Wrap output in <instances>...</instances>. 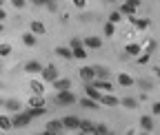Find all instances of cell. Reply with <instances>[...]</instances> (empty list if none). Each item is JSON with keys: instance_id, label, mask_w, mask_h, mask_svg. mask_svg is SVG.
<instances>
[{"instance_id": "b9f144b4", "label": "cell", "mask_w": 160, "mask_h": 135, "mask_svg": "<svg viewBox=\"0 0 160 135\" xmlns=\"http://www.w3.org/2000/svg\"><path fill=\"white\" fill-rule=\"evenodd\" d=\"M138 100H140V102H145V100H147V91L140 93V95H138Z\"/></svg>"}, {"instance_id": "cb8c5ba5", "label": "cell", "mask_w": 160, "mask_h": 135, "mask_svg": "<svg viewBox=\"0 0 160 135\" xmlns=\"http://www.w3.org/2000/svg\"><path fill=\"white\" fill-rule=\"evenodd\" d=\"M136 9H138V7H133V5H129V2H125V5H120V9H118V11L122 13V16H127V18H131V16L136 13Z\"/></svg>"}, {"instance_id": "5b68a950", "label": "cell", "mask_w": 160, "mask_h": 135, "mask_svg": "<svg viewBox=\"0 0 160 135\" xmlns=\"http://www.w3.org/2000/svg\"><path fill=\"white\" fill-rule=\"evenodd\" d=\"M85 95H87V98H91V100H96V102L102 100V91H100L93 82H87V84H85Z\"/></svg>"}, {"instance_id": "ba28073f", "label": "cell", "mask_w": 160, "mask_h": 135, "mask_svg": "<svg viewBox=\"0 0 160 135\" xmlns=\"http://www.w3.org/2000/svg\"><path fill=\"white\" fill-rule=\"evenodd\" d=\"M62 124L67 131H78L80 128V120L76 118V115H67V118H62Z\"/></svg>"}, {"instance_id": "c3c4849f", "label": "cell", "mask_w": 160, "mask_h": 135, "mask_svg": "<svg viewBox=\"0 0 160 135\" xmlns=\"http://www.w3.org/2000/svg\"><path fill=\"white\" fill-rule=\"evenodd\" d=\"M127 135H133V131H127Z\"/></svg>"}, {"instance_id": "30bf717a", "label": "cell", "mask_w": 160, "mask_h": 135, "mask_svg": "<svg viewBox=\"0 0 160 135\" xmlns=\"http://www.w3.org/2000/svg\"><path fill=\"white\" fill-rule=\"evenodd\" d=\"M153 118H151V115H142V118H140V128H142V131H147V133H151L153 131Z\"/></svg>"}, {"instance_id": "ab89813d", "label": "cell", "mask_w": 160, "mask_h": 135, "mask_svg": "<svg viewBox=\"0 0 160 135\" xmlns=\"http://www.w3.org/2000/svg\"><path fill=\"white\" fill-rule=\"evenodd\" d=\"M71 2H73V7H78V9H85V0H71Z\"/></svg>"}, {"instance_id": "7c38bea8", "label": "cell", "mask_w": 160, "mask_h": 135, "mask_svg": "<svg viewBox=\"0 0 160 135\" xmlns=\"http://www.w3.org/2000/svg\"><path fill=\"white\" fill-rule=\"evenodd\" d=\"M42 64L40 62H36V60H29L27 64H25V73H42Z\"/></svg>"}, {"instance_id": "8fae6325", "label": "cell", "mask_w": 160, "mask_h": 135, "mask_svg": "<svg viewBox=\"0 0 160 135\" xmlns=\"http://www.w3.org/2000/svg\"><path fill=\"white\" fill-rule=\"evenodd\" d=\"M93 69H96V80H109L111 71H109L107 67H102V64H96Z\"/></svg>"}, {"instance_id": "484cf974", "label": "cell", "mask_w": 160, "mask_h": 135, "mask_svg": "<svg viewBox=\"0 0 160 135\" xmlns=\"http://www.w3.org/2000/svg\"><path fill=\"white\" fill-rule=\"evenodd\" d=\"M29 86H31L33 95H42V91H45V82H38V80H31Z\"/></svg>"}, {"instance_id": "2e32d148", "label": "cell", "mask_w": 160, "mask_h": 135, "mask_svg": "<svg viewBox=\"0 0 160 135\" xmlns=\"http://www.w3.org/2000/svg\"><path fill=\"white\" fill-rule=\"evenodd\" d=\"M116 80H118L120 86H133V84H136V80L131 78V75H127V73H118Z\"/></svg>"}, {"instance_id": "ee69618b", "label": "cell", "mask_w": 160, "mask_h": 135, "mask_svg": "<svg viewBox=\"0 0 160 135\" xmlns=\"http://www.w3.org/2000/svg\"><path fill=\"white\" fill-rule=\"evenodd\" d=\"M153 73H156V78L160 80V67H153Z\"/></svg>"}, {"instance_id": "603a6c76", "label": "cell", "mask_w": 160, "mask_h": 135, "mask_svg": "<svg viewBox=\"0 0 160 135\" xmlns=\"http://www.w3.org/2000/svg\"><path fill=\"white\" fill-rule=\"evenodd\" d=\"M47 128L49 131H56V133H62L65 131V124H62V120H51V122H47Z\"/></svg>"}, {"instance_id": "7a4b0ae2", "label": "cell", "mask_w": 160, "mask_h": 135, "mask_svg": "<svg viewBox=\"0 0 160 135\" xmlns=\"http://www.w3.org/2000/svg\"><path fill=\"white\" fill-rule=\"evenodd\" d=\"M76 102H78V98L71 91H58L56 93V104H60V106H71Z\"/></svg>"}, {"instance_id": "d6986e66", "label": "cell", "mask_w": 160, "mask_h": 135, "mask_svg": "<svg viewBox=\"0 0 160 135\" xmlns=\"http://www.w3.org/2000/svg\"><path fill=\"white\" fill-rule=\"evenodd\" d=\"M78 131H82V133H89V135H93V131H96V124L91 122V120H80V128Z\"/></svg>"}, {"instance_id": "681fc988", "label": "cell", "mask_w": 160, "mask_h": 135, "mask_svg": "<svg viewBox=\"0 0 160 135\" xmlns=\"http://www.w3.org/2000/svg\"><path fill=\"white\" fill-rule=\"evenodd\" d=\"M58 135H65V133H58Z\"/></svg>"}, {"instance_id": "44dd1931", "label": "cell", "mask_w": 160, "mask_h": 135, "mask_svg": "<svg viewBox=\"0 0 160 135\" xmlns=\"http://www.w3.org/2000/svg\"><path fill=\"white\" fill-rule=\"evenodd\" d=\"M138 102H140V100H138V98H131V95H129V98H122V100H120V104H122L125 109H131V111L138 109Z\"/></svg>"}, {"instance_id": "bcb514c9", "label": "cell", "mask_w": 160, "mask_h": 135, "mask_svg": "<svg viewBox=\"0 0 160 135\" xmlns=\"http://www.w3.org/2000/svg\"><path fill=\"white\" fill-rule=\"evenodd\" d=\"M76 135H89V133H82V131H76Z\"/></svg>"}, {"instance_id": "7bdbcfd3", "label": "cell", "mask_w": 160, "mask_h": 135, "mask_svg": "<svg viewBox=\"0 0 160 135\" xmlns=\"http://www.w3.org/2000/svg\"><path fill=\"white\" fill-rule=\"evenodd\" d=\"M42 135H58V133H56V131H49V128H45V131H42Z\"/></svg>"}, {"instance_id": "836d02e7", "label": "cell", "mask_w": 160, "mask_h": 135, "mask_svg": "<svg viewBox=\"0 0 160 135\" xmlns=\"http://www.w3.org/2000/svg\"><path fill=\"white\" fill-rule=\"evenodd\" d=\"M120 20H122V13H120V11H111V13H109V22L118 25Z\"/></svg>"}, {"instance_id": "277c9868", "label": "cell", "mask_w": 160, "mask_h": 135, "mask_svg": "<svg viewBox=\"0 0 160 135\" xmlns=\"http://www.w3.org/2000/svg\"><path fill=\"white\" fill-rule=\"evenodd\" d=\"M58 78H60V73H58V69H56L53 64H47V67L42 69V82H51V84H53Z\"/></svg>"}, {"instance_id": "f907efd6", "label": "cell", "mask_w": 160, "mask_h": 135, "mask_svg": "<svg viewBox=\"0 0 160 135\" xmlns=\"http://www.w3.org/2000/svg\"><path fill=\"white\" fill-rule=\"evenodd\" d=\"M111 135H113V131H111Z\"/></svg>"}, {"instance_id": "9c48e42d", "label": "cell", "mask_w": 160, "mask_h": 135, "mask_svg": "<svg viewBox=\"0 0 160 135\" xmlns=\"http://www.w3.org/2000/svg\"><path fill=\"white\" fill-rule=\"evenodd\" d=\"M82 40H85L87 49H100L102 47V38H98V35H87V38H82Z\"/></svg>"}, {"instance_id": "f35d334b", "label": "cell", "mask_w": 160, "mask_h": 135, "mask_svg": "<svg viewBox=\"0 0 160 135\" xmlns=\"http://www.w3.org/2000/svg\"><path fill=\"white\" fill-rule=\"evenodd\" d=\"M31 2H33L36 7H47V5H49V0H31Z\"/></svg>"}, {"instance_id": "4fadbf2b", "label": "cell", "mask_w": 160, "mask_h": 135, "mask_svg": "<svg viewBox=\"0 0 160 135\" xmlns=\"http://www.w3.org/2000/svg\"><path fill=\"white\" fill-rule=\"evenodd\" d=\"M56 55H60L62 60H71V58H73V49L71 47H56Z\"/></svg>"}, {"instance_id": "ffe728a7", "label": "cell", "mask_w": 160, "mask_h": 135, "mask_svg": "<svg viewBox=\"0 0 160 135\" xmlns=\"http://www.w3.org/2000/svg\"><path fill=\"white\" fill-rule=\"evenodd\" d=\"M125 53H127V55H140V53H142V47L136 44V42H129V44L125 47Z\"/></svg>"}, {"instance_id": "f6af8a7d", "label": "cell", "mask_w": 160, "mask_h": 135, "mask_svg": "<svg viewBox=\"0 0 160 135\" xmlns=\"http://www.w3.org/2000/svg\"><path fill=\"white\" fill-rule=\"evenodd\" d=\"M127 2H129V5H133V7H138V5H140V0H127Z\"/></svg>"}, {"instance_id": "f546056e", "label": "cell", "mask_w": 160, "mask_h": 135, "mask_svg": "<svg viewBox=\"0 0 160 135\" xmlns=\"http://www.w3.org/2000/svg\"><path fill=\"white\" fill-rule=\"evenodd\" d=\"M0 128H2V131L13 128V120H11V118H7V115H2V118H0Z\"/></svg>"}, {"instance_id": "74e56055", "label": "cell", "mask_w": 160, "mask_h": 135, "mask_svg": "<svg viewBox=\"0 0 160 135\" xmlns=\"http://www.w3.org/2000/svg\"><path fill=\"white\" fill-rule=\"evenodd\" d=\"M25 2H27V0H11V5H13L16 9H22V7H25Z\"/></svg>"}, {"instance_id": "7402d4cb", "label": "cell", "mask_w": 160, "mask_h": 135, "mask_svg": "<svg viewBox=\"0 0 160 135\" xmlns=\"http://www.w3.org/2000/svg\"><path fill=\"white\" fill-rule=\"evenodd\" d=\"M22 42H25V47H36V33L33 31H27V33H22Z\"/></svg>"}, {"instance_id": "d6a6232c", "label": "cell", "mask_w": 160, "mask_h": 135, "mask_svg": "<svg viewBox=\"0 0 160 135\" xmlns=\"http://www.w3.org/2000/svg\"><path fill=\"white\" fill-rule=\"evenodd\" d=\"M102 31H105V35H107V38H113V33H116V25H113V22H107Z\"/></svg>"}, {"instance_id": "9a60e30c", "label": "cell", "mask_w": 160, "mask_h": 135, "mask_svg": "<svg viewBox=\"0 0 160 135\" xmlns=\"http://www.w3.org/2000/svg\"><path fill=\"white\" fill-rule=\"evenodd\" d=\"M53 86H56V91H69L71 89V80L69 78H58L53 82Z\"/></svg>"}, {"instance_id": "8d00e7d4", "label": "cell", "mask_w": 160, "mask_h": 135, "mask_svg": "<svg viewBox=\"0 0 160 135\" xmlns=\"http://www.w3.org/2000/svg\"><path fill=\"white\" fill-rule=\"evenodd\" d=\"M151 115H160V100L151 104Z\"/></svg>"}, {"instance_id": "60d3db41", "label": "cell", "mask_w": 160, "mask_h": 135, "mask_svg": "<svg viewBox=\"0 0 160 135\" xmlns=\"http://www.w3.org/2000/svg\"><path fill=\"white\" fill-rule=\"evenodd\" d=\"M56 2H58V0H49V5H47V9H49V11H56V9H58V5H56Z\"/></svg>"}, {"instance_id": "5bb4252c", "label": "cell", "mask_w": 160, "mask_h": 135, "mask_svg": "<svg viewBox=\"0 0 160 135\" xmlns=\"http://www.w3.org/2000/svg\"><path fill=\"white\" fill-rule=\"evenodd\" d=\"M100 104H105V106H118L120 100L116 98V95H111V93H102V100H100Z\"/></svg>"}, {"instance_id": "6da1fadb", "label": "cell", "mask_w": 160, "mask_h": 135, "mask_svg": "<svg viewBox=\"0 0 160 135\" xmlns=\"http://www.w3.org/2000/svg\"><path fill=\"white\" fill-rule=\"evenodd\" d=\"M69 47L73 49V58H78V60H85V58H87V47H85V40H80V38H71Z\"/></svg>"}, {"instance_id": "d590c367", "label": "cell", "mask_w": 160, "mask_h": 135, "mask_svg": "<svg viewBox=\"0 0 160 135\" xmlns=\"http://www.w3.org/2000/svg\"><path fill=\"white\" fill-rule=\"evenodd\" d=\"M9 53H11V44H7V42H5L2 47H0V55H2V58H7Z\"/></svg>"}, {"instance_id": "e575fe53", "label": "cell", "mask_w": 160, "mask_h": 135, "mask_svg": "<svg viewBox=\"0 0 160 135\" xmlns=\"http://www.w3.org/2000/svg\"><path fill=\"white\" fill-rule=\"evenodd\" d=\"M149 58H151V53H147V51H142L138 55V64H147L149 62Z\"/></svg>"}, {"instance_id": "7dc6e473", "label": "cell", "mask_w": 160, "mask_h": 135, "mask_svg": "<svg viewBox=\"0 0 160 135\" xmlns=\"http://www.w3.org/2000/svg\"><path fill=\"white\" fill-rule=\"evenodd\" d=\"M140 135H151V133H147V131H142V133H140Z\"/></svg>"}, {"instance_id": "e0dca14e", "label": "cell", "mask_w": 160, "mask_h": 135, "mask_svg": "<svg viewBox=\"0 0 160 135\" xmlns=\"http://www.w3.org/2000/svg\"><path fill=\"white\" fill-rule=\"evenodd\" d=\"M129 22H131L136 29H147V27H149V20H147V18H136V16H131Z\"/></svg>"}, {"instance_id": "4316f807", "label": "cell", "mask_w": 160, "mask_h": 135, "mask_svg": "<svg viewBox=\"0 0 160 135\" xmlns=\"http://www.w3.org/2000/svg\"><path fill=\"white\" fill-rule=\"evenodd\" d=\"M93 84L100 89V91H113V84L109 80H93Z\"/></svg>"}, {"instance_id": "d4e9b609", "label": "cell", "mask_w": 160, "mask_h": 135, "mask_svg": "<svg viewBox=\"0 0 160 135\" xmlns=\"http://www.w3.org/2000/svg\"><path fill=\"white\" fill-rule=\"evenodd\" d=\"M31 31H33L36 35H45V33H47V29H45V25H42V22H40V20H33V22H31Z\"/></svg>"}, {"instance_id": "83f0119b", "label": "cell", "mask_w": 160, "mask_h": 135, "mask_svg": "<svg viewBox=\"0 0 160 135\" xmlns=\"http://www.w3.org/2000/svg\"><path fill=\"white\" fill-rule=\"evenodd\" d=\"M29 106H36V109H45V98L42 95H33L29 100Z\"/></svg>"}, {"instance_id": "1f68e13d", "label": "cell", "mask_w": 160, "mask_h": 135, "mask_svg": "<svg viewBox=\"0 0 160 135\" xmlns=\"http://www.w3.org/2000/svg\"><path fill=\"white\" fill-rule=\"evenodd\" d=\"M136 84L142 89V91H151V89H153V82H151V80H138Z\"/></svg>"}, {"instance_id": "ac0fdd59", "label": "cell", "mask_w": 160, "mask_h": 135, "mask_svg": "<svg viewBox=\"0 0 160 135\" xmlns=\"http://www.w3.org/2000/svg\"><path fill=\"white\" fill-rule=\"evenodd\" d=\"M78 104H80V106H85V109H91V111H96L100 102H96V100H91V98H87V95H85V98H80V100H78Z\"/></svg>"}, {"instance_id": "3957f363", "label": "cell", "mask_w": 160, "mask_h": 135, "mask_svg": "<svg viewBox=\"0 0 160 135\" xmlns=\"http://www.w3.org/2000/svg\"><path fill=\"white\" fill-rule=\"evenodd\" d=\"M11 120H13V128H25V126H29V122H31L33 118H31L27 111H20V113L13 115Z\"/></svg>"}, {"instance_id": "8992f818", "label": "cell", "mask_w": 160, "mask_h": 135, "mask_svg": "<svg viewBox=\"0 0 160 135\" xmlns=\"http://www.w3.org/2000/svg\"><path fill=\"white\" fill-rule=\"evenodd\" d=\"M78 75H80V80H82V82H93L96 80V69L93 67H82L78 71Z\"/></svg>"}, {"instance_id": "f1b7e54d", "label": "cell", "mask_w": 160, "mask_h": 135, "mask_svg": "<svg viewBox=\"0 0 160 135\" xmlns=\"http://www.w3.org/2000/svg\"><path fill=\"white\" fill-rule=\"evenodd\" d=\"M25 111L31 115V118H40V115H45V113H47V109H36V106H27Z\"/></svg>"}, {"instance_id": "4dcf8cb0", "label": "cell", "mask_w": 160, "mask_h": 135, "mask_svg": "<svg viewBox=\"0 0 160 135\" xmlns=\"http://www.w3.org/2000/svg\"><path fill=\"white\" fill-rule=\"evenodd\" d=\"M93 135H111V131H109V126H107V124H96Z\"/></svg>"}, {"instance_id": "52a82bcc", "label": "cell", "mask_w": 160, "mask_h": 135, "mask_svg": "<svg viewBox=\"0 0 160 135\" xmlns=\"http://www.w3.org/2000/svg\"><path fill=\"white\" fill-rule=\"evenodd\" d=\"M2 106H5L7 111H13V113H20V111H22V102H20V100H16V98L2 100Z\"/></svg>"}]
</instances>
